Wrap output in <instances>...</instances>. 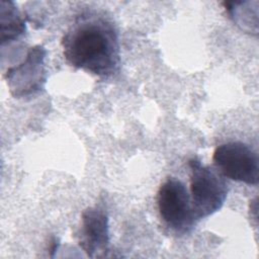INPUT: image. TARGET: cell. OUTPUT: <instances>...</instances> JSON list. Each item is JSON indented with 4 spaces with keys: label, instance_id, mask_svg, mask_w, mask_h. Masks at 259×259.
Here are the masks:
<instances>
[{
    "label": "cell",
    "instance_id": "obj_1",
    "mask_svg": "<svg viewBox=\"0 0 259 259\" xmlns=\"http://www.w3.org/2000/svg\"><path fill=\"white\" fill-rule=\"evenodd\" d=\"M67 62L99 77H110L120 65L118 33L103 14L88 11L76 17L62 37Z\"/></svg>",
    "mask_w": 259,
    "mask_h": 259
},
{
    "label": "cell",
    "instance_id": "obj_2",
    "mask_svg": "<svg viewBox=\"0 0 259 259\" xmlns=\"http://www.w3.org/2000/svg\"><path fill=\"white\" fill-rule=\"evenodd\" d=\"M190 169V199L197 221L222 208L228 195V183L212 167L203 165L196 157L188 161Z\"/></svg>",
    "mask_w": 259,
    "mask_h": 259
},
{
    "label": "cell",
    "instance_id": "obj_3",
    "mask_svg": "<svg viewBox=\"0 0 259 259\" xmlns=\"http://www.w3.org/2000/svg\"><path fill=\"white\" fill-rule=\"evenodd\" d=\"M157 205L163 223L174 233H189L197 220L195 219L190 194L185 184L176 177H168L159 187Z\"/></svg>",
    "mask_w": 259,
    "mask_h": 259
},
{
    "label": "cell",
    "instance_id": "obj_4",
    "mask_svg": "<svg viewBox=\"0 0 259 259\" xmlns=\"http://www.w3.org/2000/svg\"><path fill=\"white\" fill-rule=\"evenodd\" d=\"M212 161L222 175L249 185L258 184L259 159L249 145L242 142L222 144L215 148Z\"/></svg>",
    "mask_w": 259,
    "mask_h": 259
},
{
    "label": "cell",
    "instance_id": "obj_5",
    "mask_svg": "<svg viewBox=\"0 0 259 259\" xmlns=\"http://www.w3.org/2000/svg\"><path fill=\"white\" fill-rule=\"evenodd\" d=\"M46 51L42 47L36 46L31 48L26 60L7 71L5 75L11 93L16 97H23L33 94L41 88L46 78L44 70V59Z\"/></svg>",
    "mask_w": 259,
    "mask_h": 259
},
{
    "label": "cell",
    "instance_id": "obj_6",
    "mask_svg": "<svg viewBox=\"0 0 259 259\" xmlns=\"http://www.w3.org/2000/svg\"><path fill=\"white\" fill-rule=\"evenodd\" d=\"M108 214L102 205L87 207L81 217L79 245L89 257L100 256L108 250Z\"/></svg>",
    "mask_w": 259,
    "mask_h": 259
},
{
    "label": "cell",
    "instance_id": "obj_7",
    "mask_svg": "<svg viewBox=\"0 0 259 259\" xmlns=\"http://www.w3.org/2000/svg\"><path fill=\"white\" fill-rule=\"evenodd\" d=\"M25 31V21L11 1L1 2V40L16 39Z\"/></svg>",
    "mask_w": 259,
    "mask_h": 259
}]
</instances>
